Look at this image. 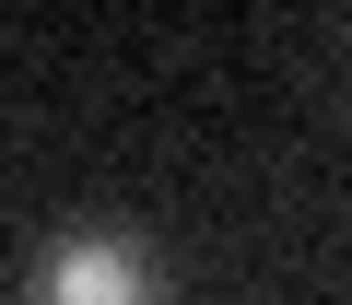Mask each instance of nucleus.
I'll return each mask as SVG.
<instances>
[{"mask_svg":"<svg viewBox=\"0 0 352 305\" xmlns=\"http://www.w3.org/2000/svg\"><path fill=\"white\" fill-rule=\"evenodd\" d=\"M24 305H176V293H164V270H153L129 235H106V223H71V235H47V247H36V270H24Z\"/></svg>","mask_w":352,"mask_h":305,"instance_id":"nucleus-1","label":"nucleus"}]
</instances>
